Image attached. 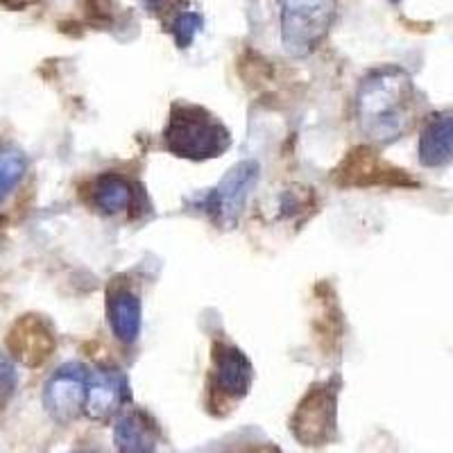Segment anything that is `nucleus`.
I'll return each instance as SVG.
<instances>
[{
	"label": "nucleus",
	"mask_w": 453,
	"mask_h": 453,
	"mask_svg": "<svg viewBox=\"0 0 453 453\" xmlns=\"http://www.w3.org/2000/svg\"><path fill=\"white\" fill-rule=\"evenodd\" d=\"M415 107V87L402 66L374 68L356 91V119L374 143H392L408 132Z\"/></svg>",
	"instance_id": "obj_1"
},
{
	"label": "nucleus",
	"mask_w": 453,
	"mask_h": 453,
	"mask_svg": "<svg viewBox=\"0 0 453 453\" xmlns=\"http://www.w3.org/2000/svg\"><path fill=\"white\" fill-rule=\"evenodd\" d=\"M232 136L225 125L196 104H173L164 129V145L181 159H216L229 148Z\"/></svg>",
	"instance_id": "obj_2"
},
{
	"label": "nucleus",
	"mask_w": 453,
	"mask_h": 453,
	"mask_svg": "<svg viewBox=\"0 0 453 453\" xmlns=\"http://www.w3.org/2000/svg\"><path fill=\"white\" fill-rule=\"evenodd\" d=\"M281 43L290 57H306L322 43L335 16V0H279Z\"/></svg>",
	"instance_id": "obj_3"
},
{
	"label": "nucleus",
	"mask_w": 453,
	"mask_h": 453,
	"mask_svg": "<svg viewBox=\"0 0 453 453\" xmlns=\"http://www.w3.org/2000/svg\"><path fill=\"white\" fill-rule=\"evenodd\" d=\"M258 175H261V165L257 161H241V164L226 170V175L218 181L216 188L193 197L191 202L211 218L220 229L222 226L232 229V226H236L242 209L248 204V197L257 186Z\"/></svg>",
	"instance_id": "obj_4"
},
{
	"label": "nucleus",
	"mask_w": 453,
	"mask_h": 453,
	"mask_svg": "<svg viewBox=\"0 0 453 453\" xmlns=\"http://www.w3.org/2000/svg\"><path fill=\"white\" fill-rule=\"evenodd\" d=\"M88 374L82 363H64L43 386V408L55 422L71 424L87 406Z\"/></svg>",
	"instance_id": "obj_5"
},
{
	"label": "nucleus",
	"mask_w": 453,
	"mask_h": 453,
	"mask_svg": "<svg viewBox=\"0 0 453 453\" xmlns=\"http://www.w3.org/2000/svg\"><path fill=\"white\" fill-rule=\"evenodd\" d=\"M335 392L311 388L293 415V435L304 447H322L334 438Z\"/></svg>",
	"instance_id": "obj_6"
},
{
	"label": "nucleus",
	"mask_w": 453,
	"mask_h": 453,
	"mask_svg": "<svg viewBox=\"0 0 453 453\" xmlns=\"http://www.w3.org/2000/svg\"><path fill=\"white\" fill-rule=\"evenodd\" d=\"M129 399L125 372L113 365H98L88 374V392L84 412L96 422H107Z\"/></svg>",
	"instance_id": "obj_7"
},
{
	"label": "nucleus",
	"mask_w": 453,
	"mask_h": 453,
	"mask_svg": "<svg viewBox=\"0 0 453 453\" xmlns=\"http://www.w3.org/2000/svg\"><path fill=\"white\" fill-rule=\"evenodd\" d=\"M254 379L252 363L238 347L218 342L213 354V386L225 396H242L250 390Z\"/></svg>",
	"instance_id": "obj_8"
},
{
	"label": "nucleus",
	"mask_w": 453,
	"mask_h": 453,
	"mask_svg": "<svg viewBox=\"0 0 453 453\" xmlns=\"http://www.w3.org/2000/svg\"><path fill=\"white\" fill-rule=\"evenodd\" d=\"M424 168H444L453 161V111L431 113L422 125L418 143Z\"/></svg>",
	"instance_id": "obj_9"
},
{
	"label": "nucleus",
	"mask_w": 453,
	"mask_h": 453,
	"mask_svg": "<svg viewBox=\"0 0 453 453\" xmlns=\"http://www.w3.org/2000/svg\"><path fill=\"white\" fill-rule=\"evenodd\" d=\"M109 329L123 345H134L143 326V306L134 290L116 288L107 295Z\"/></svg>",
	"instance_id": "obj_10"
},
{
	"label": "nucleus",
	"mask_w": 453,
	"mask_h": 453,
	"mask_svg": "<svg viewBox=\"0 0 453 453\" xmlns=\"http://www.w3.org/2000/svg\"><path fill=\"white\" fill-rule=\"evenodd\" d=\"M7 347L14 354V358L23 361L26 365H39L50 356L55 340H52V334L42 319L26 318L16 322L14 329L10 331Z\"/></svg>",
	"instance_id": "obj_11"
},
{
	"label": "nucleus",
	"mask_w": 453,
	"mask_h": 453,
	"mask_svg": "<svg viewBox=\"0 0 453 453\" xmlns=\"http://www.w3.org/2000/svg\"><path fill=\"white\" fill-rule=\"evenodd\" d=\"M113 442L119 453H155L157 428L141 411H132L113 426Z\"/></svg>",
	"instance_id": "obj_12"
},
{
	"label": "nucleus",
	"mask_w": 453,
	"mask_h": 453,
	"mask_svg": "<svg viewBox=\"0 0 453 453\" xmlns=\"http://www.w3.org/2000/svg\"><path fill=\"white\" fill-rule=\"evenodd\" d=\"M93 204L104 216H119L132 204V184L119 173H104L93 181Z\"/></svg>",
	"instance_id": "obj_13"
},
{
	"label": "nucleus",
	"mask_w": 453,
	"mask_h": 453,
	"mask_svg": "<svg viewBox=\"0 0 453 453\" xmlns=\"http://www.w3.org/2000/svg\"><path fill=\"white\" fill-rule=\"evenodd\" d=\"M27 173V157L19 148L0 150V204L12 196Z\"/></svg>",
	"instance_id": "obj_14"
},
{
	"label": "nucleus",
	"mask_w": 453,
	"mask_h": 453,
	"mask_svg": "<svg viewBox=\"0 0 453 453\" xmlns=\"http://www.w3.org/2000/svg\"><path fill=\"white\" fill-rule=\"evenodd\" d=\"M200 27H202L200 14H196V12H181L175 21H173L170 32H173V36H175L177 46L188 48L193 43V39H196L197 32H200Z\"/></svg>",
	"instance_id": "obj_15"
},
{
	"label": "nucleus",
	"mask_w": 453,
	"mask_h": 453,
	"mask_svg": "<svg viewBox=\"0 0 453 453\" xmlns=\"http://www.w3.org/2000/svg\"><path fill=\"white\" fill-rule=\"evenodd\" d=\"M16 390V370L12 361H7L5 356H0V411L7 406Z\"/></svg>",
	"instance_id": "obj_16"
},
{
	"label": "nucleus",
	"mask_w": 453,
	"mask_h": 453,
	"mask_svg": "<svg viewBox=\"0 0 453 453\" xmlns=\"http://www.w3.org/2000/svg\"><path fill=\"white\" fill-rule=\"evenodd\" d=\"M84 453H88V451H84Z\"/></svg>",
	"instance_id": "obj_17"
}]
</instances>
